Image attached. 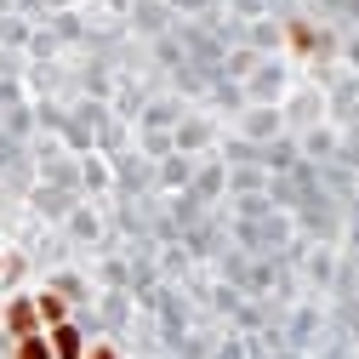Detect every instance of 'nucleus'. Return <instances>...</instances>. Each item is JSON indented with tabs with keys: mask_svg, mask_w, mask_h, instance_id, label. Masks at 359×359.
<instances>
[{
	"mask_svg": "<svg viewBox=\"0 0 359 359\" xmlns=\"http://www.w3.org/2000/svg\"><path fill=\"white\" fill-rule=\"evenodd\" d=\"M12 331H18V337L34 331V308H12Z\"/></svg>",
	"mask_w": 359,
	"mask_h": 359,
	"instance_id": "1",
	"label": "nucleus"
},
{
	"mask_svg": "<svg viewBox=\"0 0 359 359\" xmlns=\"http://www.w3.org/2000/svg\"><path fill=\"white\" fill-rule=\"evenodd\" d=\"M23 359H52V353H46V342H34V337H23Z\"/></svg>",
	"mask_w": 359,
	"mask_h": 359,
	"instance_id": "2",
	"label": "nucleus"
},
{
	"mask_svg": "<svg viewBox=\"0 0 359 359\" xmlns=\"http://www.w3.org/2000/svg\"><path fill=\"white\" fill-rule=\"evenodd\" d=\"M92 359H114V353H109V348H97V353H92Z\"/></svg>",
	"mask_w": 359,
	"mask_h": 359,
	"instance_id": "3",
	"label": "nucleus"
}]
</instances>
